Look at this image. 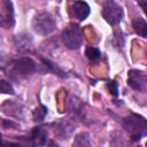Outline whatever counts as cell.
Returning <instances> with one entry per match:
<instances>
[{
    "mask_svg": "<svg viewBox=\"0 0 147 147\" xmlns=\"http://www.w3.org/2000/svg\"><path fill=\"white\" fill-rule=\"evenodd\" d=\"M32 29L40 36H47L55 29V21L48 11H39L32 18Z\"/></svg>",
    "mask_w": 147,
    "mask_h": 147,
    "instance_id": "6da1fadb",
    "label": "cell"
},
{
    "mask_svg": "<svg viewBox=\"0 0 147 147\" xmlns=\"http://www.w3.org/2000/svg\"><path fill=\"white\" fill-rule=\"evenodd\" d=\"M124 129L130 133L132 140H139L145 133L147 129L146 119L139 115H131L130 117L125 118L123 121Z\"/></svg>",
    "mask_w": 147,
    "mask_h": 147,
    "instance_id": "7a4b0ae2",
    "label": "cell"
},
{
    "mask_svg": "<svg viewBox=\"0 0 147 147\" xmlns=\"http://www.w3.org/2000/svg\"><path fill=\"white\" fill-rule=\"evenodd\" d=\"M62 42L64 46H67L69 49H77L82 46L83 42V34L78 25L70 24L65 28V30L61 34Z\"/></svg>",
    "mask_w": 147,
    "mask_h": 147,
    "instance_id": "3957f363",
    "label": "cell"
},
{
    "mask_svg": "<svg viewBox=\"0 0 147 147\" xmlns=\"http://www.w3.org/2000/svg\"><path fill=\"white\" fill-rule=\"evenodd\" d=\"M102 16L107 21V23H109L110 25H116L123 17V10L119 5H117L113 0H109L103 6Z\"/></svg>",
    "mask_w": 147,
    "mask_h": 147,
    "instance_id": "277c9868",
    "label": "cell"
},
{
    "mask_svg": "<svg viewBox=\"0 0 147 147\" xmlns=\"http://www.w3.org/2000/svg\"><path fill=\"white\" fill-rule=\"evenodd\" d=\"M36 70V63L30 57H22L16 60L11 64V72L18 77H25L31 75Z\"/></svg>",
    "mask_w": 147,
    "mask_h": 147,
    "instance_id": "5b68a950",
    "label": "cell"
},
{
    "mask_svg": "<svg viewBox=\"0 0 147 147\" xmlns=\"http://www.w3.org/2000/svg\"><path fill=\"white\" fill-rule=\"evenodd\" d=\"M90 6L83 1V0H78L75 1L69 9V14L72 18H76L78 21H84L85 18H87V16L90 15Z\"/></svg>",
    "mask_w": 147,
    "mask_h": 147,
    "instance_id": "8992f818",
    "label": "cell"
},
{
    "mask_svg": "<svg viewBox=\"0 0 147 147\" xmlns=\"http://www.w3.org/2000/svg\"><path fill=\"white\" fill-rule=\"evenodd\" d=\"M127 84L136 91H144L146 85V76L138 70H130L127 74Z\"/></svg>",
    "mask_w": 147,
    "mask_h": 147,
    "instance_id": "52a82bcc",
    "label": "cell"
},
{
    "mask_svg": "<svg viewBox=\"0 0 147 147\" xmlns=\"http://www.w3.org/2000/svg\"><path fill=\"white\" fill-rule=\"evenodd\" d=\"M14 10L10 2L6 3V13H0V26L8 29L14 25Z\"/></svg>",
    "mask_w": 147,
    "mask_h": 147,
    "instance_id": "ba28073f",
    "label": "cell"
},
{
    "mask_svg": "<svg viewBox=\"0 0 147 147\" xmlns=\"http://www.w3.org/2000/svg\"><path fill=\"white\" fill-rule=\"evenodd\" d=\"M15 44L16 47L22 52H30L32 48V39L29 34L25 33L17 34L15 37Z\"/></svg>",
    "mask_w": 147,
    "mask_h": 147,
    "instance_id": "9c48e42d",
    "label": "cell"
},
{
    "mask_svg": "<svg viewBox=\"0 0 147 147\" xmlns=\"http://www.w3.org/2000/svg\"><path fill=\"white\" fill-rule=\"evenodd\" d=\"M31 141L34 146H44L47 141V132L41 127H34L31 132Z\"/></svg>",
    "mask_w": 147,
    "mask_h": 147,
    "instance_id": "30bf717a",
    "label": "cell"
},
{
    "mask_svg": "<svg viewBox=\"0 0 147 147\" xmlns=\"http://www.w3.org/2000/svg\"><path fill=\"white\" fill-rule=\"evenodd\" d=\"M74 127L68 123V122H60L55 125L54 131L55 133L61 138V139H67V137H69L72 132Z\"/></svg>",
    "mask_w": 147,
    "mask_h": 147,
    "instance_id": "8fae6325",
    "label": "cell"
},
{
    "mask_svg": "<svg viewBox=\"0 0 147 147\" xmlns=\"http://www.w3.org/2000/svg\"><path fill=\"white\" fill-rule=\"evenodd\" d=\"M132 26H133L136 33L139 34L140 37L147 36V24L142 18H134L132 21Z\"/></svg>",
    "mask_w": 147,
    "mask_h": 147,
    "instance_id": "7c38bea8",
    "label": "cell"
},
{
    "mask_svg": "<svg viewBox=\"0 0 147 147\" xmlns=\"http://www.w3.org/2000/svg\"><path fill=\"white\" fill-rule=\"evenodd\" d=\"M76 146H90L91 142H90V134L86 133V132H83L80 134H78L75 139V142H74Z\"/></svg>",
    "mask_w": 147,
    "mask_h": 147,
    "instance_id": "4fadbf2b",
    "label": "cell"
},
{
    "mask_svg": "<svg viewBox=\"0 0 147 147\" xmlns=\"http://www.w3.org/2000/svg\"><path fill=\"white\" fill-rule=\"evenodd\" d=\"M46 114H47V108L44 107V106H39L38 108H36L33 110V118H34V121L40 122V121L44 119V117L46 116Z\"/></svg>",
    "mask_w": 147,
    "mask_h": 147,
    "instance_id": "5bb4252c",
    "label": "cell"
},
{
    "mask_svg": "<svg viewBox=\"0 0 147 147\" xmlns=\"http://www.w3.org/2000/svg\"><path fill=\"white\" fill-rule=\"evenodd\" d=\"M85 54H86V56H87L91 61H96V60H99V59H100V55H101L100 51H99L98 48H95V47H88V48L86 49Z\"/></svg>",
    "mask_w": 147,
    "mask_h": 147,
    "instance_id": "9a60e30c",
    "label": "cell"
},
{
    "mask_svg": "<svg viewBox=\"0 0 147 147\" xmlns=\"http://www.w3.org/2000/svg\"><path fill=\"white\" fill-rule=\"evenodd\" d=\"M0 93L13 94V93H14V88H13V86H11L7 80L1 79V80H0Z\"/></svg>",
    "mask_w": 147,
    "mask_h": 147,
    "instance_id": "2e32d148",
    "label": "cell"
},
{
    "mask_svg": "<svg viewBox=\"0 0 147 147\" xmlns=\"http://www.w3.org/2000/svg\"><path fill=\"white\" fill-rule=\"evenodd\" d=\"M108 87H109L110 93H111L114 96H116V95H117V92H118V91H117V84L111 80V82L108 83Z\"/></svg>",
    "mask_w": 147,
    "mask_h": 147,
    "instance_id": "e0dca14e",
    "label": "cell"
},
{
    "mask_svg": "<svg viewBox=\"0 0 147 147\" xmlns=\"http://www.w3.org/2000/svg\"><path fill=\"white\" fill-rule=\"evenodd\" d=\"M139 3L141 5V7H142L144 11H146V0H139Z\"/></svg>",
    "mask_w": 147,
    "mask_h": 147,
    "instance_id": "ac0fdd59",
    "label": "cell"
},
{
    "mask_svg": "<svg viewBox=\"0 0 147 147\" xmlns=\"http://www.w3.org/2000/svg\"><path fill=\"white\" fill-rule=\"evenodd\" d=\"M0 144H1V133H0Z\"/></svg>",
    "mask_w": 147,
    "mask_h": 147,
    "instance_id": "d6986e66",
    "label": "cell"
}]
</instances>
